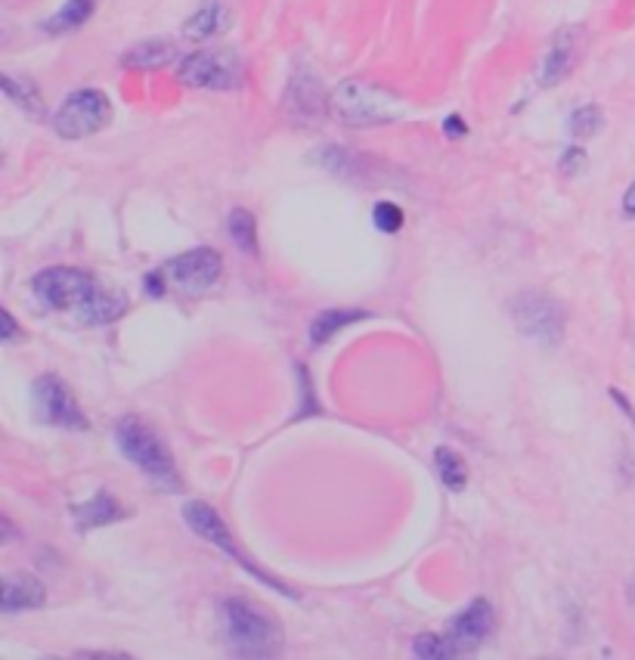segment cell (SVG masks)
<instances>
[{"label":"cell","instance_id":"6da1fadb","mask_svg":"<svg viewBox=\"0 0 635 660\" xmlns=\"http://www.w3.org/2000/svg\"><path fill=\"white\" fill-rule=\"evenodd\" d=\"M35 294L56 313H69L84 326H106L127 311V298L81 267H47L32 282Z\"/></svg>","mask_w":635,"mask_h":660},{"label":"cell","instance_id":"7a4b0ae2","mask_svg":"<svg viewBox=\"0 0 635 660\" xmlns=\"http://www.w3.org/2000/svg\"><path fill=\"white\" fill-rule=\"evenodd\" d=\"M220 617H223L227 642L239 658H276L286 645L279 621L249 599H239V595L227 599L220 605Z\"/></svg>","mask_w":635,"mask_h":660},{"label":"cell","instance_id":"3957f363","mask_svg":"<svg viewBox=\"0 0 635 660\" xmlns=\"http://www.w3.org/2000/svg\"><path fill=\"white\" fill-rule=\"evenodd\" d=\"M328 115L342 121L345 128H379L391 125L403 115L400 100L379 84L350 78L328 93Z\"/></svg>","mask_w":635,"mask_h":660},{"label":"cell","instance_id":"277c9868","mask_svg":"<svg viewBox=\"0 0 635 660\" xmlns=\"http://www.w3.org/2000/svg\"><path fill=\"white\" fill-rule=\"evenodd\" d=\"M115 443L146 477H152L162 490H181L183 480L177 475L174 456L164 450L162 438L143 425L137 416H125L115 425Z\"/></svg>","mask_w":635,"mask_h":660},{"label":"cell","instance_id":"5b68a950","mask_svg":"<svg viewBox=\"0 0 635 660\" xmlns=\"http://www.w3.org/2000/svg\"><path fill=\"white\" fill-rule=\"evenodd\" d=\"M183 521H186V528L193 533H199L205 543H211L215 549H220L227 558H233L239 568H245L252 577H257V580H264V583H270L279 595H286V599H298V592L295 589H289L286 583H279V580H273L270 574H264V570L254 565L252 558L245 555V552L236 546V536L230 533V528L223 524V518H220L208 502H201V499H193V502H186L183 506Z\"/></svg>","mask_w":635,"mask_h":660},{"label":"cell","instance_id":"8992f818","mask_svg":"<svg viewBox=\"0 0 635 660\" xmlns=\"http://www.w3.org/2000/svg\"><path fill=\"white\" fill-rule=\"evenodd\" d=\"M112 121V100L96 88H81L62 100L54 115V130L62 140H84Z\"/></svg>","mask_w":635,"mask_h":660},{"label":"cell","instance_id":"52a82bcc","mask_svg":"<svg viewBox=\"0 0 635 660\" xmlns=\"http://www.w3.org/2000/svg\"><path fill=\"white\" fill-rule=\"evenodd\" d=\"M177 81L193 91H236L242 84V62L233 50H199L177 66Z\"/></svg>","mask_w":635,"mask_h":660},{"label":"cell","instance_id":"ba28073f","mask_svg":"<svg viewBox=\"0 0 635 660\" xmlns=\"http://www.w3.org/2000/svg\"><path fill=\"white\" fill-rule=\"evenodd\" d=\"M511 320L530 341L540 345H558L564 335L562 304L543 292H524L511 301Z\"/></svg>","mask_w":635,"mask_h":660},{"label":"cell","instance_id":"9c48e42d","mask_svg":"<svg viewBox=\"0 0 635 660\" xmlns=\"http://www.w3.org/2000/svg\"><path fill=\"white\" fill-rule=\"evenodd\" d=\"M220 274H223V257L215 248L183 252L162 267L164 286L183 294H205L211 286H218Z\"/></svg>","mask_w":635,"mask_h":660},{"label":"cell","instance_id":"30bf717a","mask_svg":"<svg viewBox=\"0 0 635 660\" xmlns=\"http://www.w3.org/2000/svg\"><path fill=\"white\" fill-rule=\"evenodd\" d=\"M35 409L37 419L69 431H88V416L74 394L59 375H41L35 382Z\"/></svg>","mask_w":635,"mask_h":660},{"label":"cell","instance_id":"8fae6325","mask_svg":"<svg viewBox=\"0 0 635 660\" xmlns=\"http://www.w3.org/2000/svg\"><path fill=\"white\" fill-rule=\"evenodd\" d=\"M328 112V96L320 88V81L310 72L291 74L289 91H286V115L298 125H320Z\"/></svg>","mask_w":635,"mask_h":660},{"label":"cell","instance_id":"7c38bea8","mask_svg":"<svg viewBox=\"0 0 635 660\" xmlns=\"http://www.w3.org/2000/svg\"><path fill=\"white\" fill-rule=\"evenodd\" d=\"M580 35L582 32L577 28V25L555 32L552 44H549V54L543 56L540 74H536V81H540L543 88L562 84L564 78L570 74V69L577 66V56H580Z\"/></svg>","mask_w":635,"mask_h":660},{"label":"cell","instance_id":"4fadbf2b","mask_svg":"<svg viewBox=\"0 0 635 660\" xmlns=\"http://www.w3.org/2000/svg\"><path fill=\"white\" fill-rule=\"evenodd\" d=\"M47 605V587L32 574L0 577V614H22Z\"/></svg>","mask_w":635,"mask_h":660},{"label":"cell","instance_id":"5bb4252c","mask_svg":"<svg viewBox=\"0 0 635 660\" xmlns=\"http://www.w3.org/2000/svg\"><path fill=\"white\" fill-rule=\"evenodd\" d=\"M493 624H496V617H493L490 602H487V599H474L472 605L465 607L453 624H450V633H447V636H450V639L459 645V651L465 655V651L477 648V645L490 636Z\"/></svg>","mask_w":635,"mask_h":660},{"label":"cell","instance_id":"9a60e30c","mask_svg":"<svg viewBox=\"0 0 635 660\" xmlns=\"http://www.w3.org/2000/svg\"><path fill=\"white\" fill-rule=\"evenodd\" d=\"M230 25H233L230 0H205L199 10L183 22V37L186 40H208V37L223 35Z\"/></svg>","mask_w":635,"mask_h":660},{"label":"cell","instance_id":"2e32d148","mask_svg":"<svg viewBox=\"0 0 635 660\" xmlns=\"http://www.w3.org/2000/svg\"><path fill=\"white\" fill-rule=\"evenodd\" d=\"M174 59H177V47L164 37H152V40L130 47L122 56V66L130 72H155V69H168Z\"/></svg>","mask_w":635,"mask_h":660},{"label":"cell","instance_id":"e0dca14e","mask_svg":"<svg viewBox=\"0 0 635 660\" xmlns=\"http://www.w3.org/2000/svg\"><path fill=\"white\" fill-rule=\"evenodd\" d=\"M125 518V509L118 499H112L109 494H96L93 499H88L84 506H74V521H78V531H93V528H106L112 521Z\"/></svg>","mask_w":635,"mask_h":660},{"label":"cell","instance_id":"ac0fdd59","mask_svg":"<svg viewBox=\"0 0 635 660\" xmlns=\"http://www.w3.org/2000/svg\"><path fill=\"white\" fill-rule=\"evenodd\" d=\"M93 10H96V0H66L54 16L44 22V28H47L50 35L74 32V28H81V25L93 16Z\"/></svg>","mask_w":635,"mask_h":660},{"label":"cell","instance_id":"d6986e66","mask_svg":"<svg viewBox=\"0 0 635 660\" xmlns=\"http://www.w3.org/2000/svg\"><path fill=\"white\" fill-rule=\"evenodd\" d=\"M369 313L366 311H323L310 323V345H326L328 338L350 323H360Z\"/></svg>","mask_w":635,"mask_h":660},{"label":"cell","instance_id":"ffe728a7","mask_svg":"<svg viewBox=\"0 0 635 660\" xmlns=\"http://www.w3.org/2000/svg\"><path fill=\"white\" fill-rule=\"evenodd\" d=\"M435 465L437 475L443 480V487H450L453 494L465 490V484H469V468H465V459L459 456L453 447H437Z\"/></svg>","mask_w":635,"mask_h":660},{"label":"cell","instance_id":"44dd1931","mask_svg":"<svg viewBox=\"0 0 635 660\" xmlns=\"http://www.w3.org/2000/svg\"><path fill=\"white\" fill-rule=\"evenodd\" d=\"M227 230H230V239L236 242L239 252L257 255V220L249 208H233L230 220H227Z\"/></svg>","mask_w":635,"mask_h":660},{"label":"cell","instance_id":"7402d4cb","mask_svg":"<svg viewBox=\"0 0 635 660\" xmlns=\"http://www.w3.org/2000/svg\"><path fill=\"white\" fill-rule=\"evenodd\" d=\"M0 93H3V96H10L19 109L32 112V115H41V112H44V106H41V96H37V88L32 84V81L10 78V74L0 72Z\"/></svg>","mask_w":635,"mask_h":660},{"label":"cell","instance_id":"603a6c76","mask_svg":"<svg viewBox=\"0 0 635 660\" xmlns=\"http://www.w3.org/2000/svg\"><path fill=\"white\" fill-rule=\"evenodd\" d=\"M601 128H604V115H601L599 106H580V109L570 115V134L577 137V140H592V137H599Z\"/></svg>","mask_w":635,"mask_h":660},{"label":"cell","instance_id":"cb8c5ba5","mask_svg":"<svg viewBox=\"0 0 635 660\" xmlns=\"http://www.w3.org/2000/svg\"><path fill=\"white\" fill-rule=\"evenodd\" d=\"M413 655L418 658H455V655H462L459 651V645L450 639V636H435V633H425V636H418L416 642H413Z\"/></svg>","mask_w":635,"mask_h":660},{"label":"cell","instance_id":"d4e9b609","mask_svg":"<svg viewBox=\"0 0 635 660\" xmlns=\"http://www.w3.org/2000/svg\"><path fill=\"white\" fill-rule=\"evenodd\" d=\"M372 220H376V227H379L381 233L394 236V233L403 230V208L394 202H379L372 208Z\"/></svg>","mask_w":635,"mask_h":660},{"label":"cell","instance_id":"484cf974","mask_svg":"<svg viewBox=\"0 0 635 660\" xmlns=\"http://www.w3.org/2000/svg\"><path fill=\"white\" fill-rule=\"evenodd\" d=\"M582 167H586V149H580V147L567 149V152L562 155V174H567V177H577Z\"/></svg>","mask_w":635,"mask_h":660},{"label":"cell","instance_id":"4316f807","mask_svg":"<svg viewBox=\"0 0 635 660\" xmlns=\"http://www.w3.org/2000/svg\"><path fill=\"white\" fill-rule=\"evenodd\" d=\"M19 335H22V329H19V323L13 320V313L0 308V341H16Z\"/></svg>","mask_w":635,"mask_h":660},{"label":"cell","instance_id":"83f0119b","mask_svg":"<svg viewBox=\"0 0 635 660\" xmlns=\"http://www.w3.org/2000/svg\"><path fill=\"white\" fill-rule=\"evenodd\" d=\"M443 134H447V137H453V140H459V137H465V134H469V125H465L459 115H450V118L443 121Z\"/></svg>","mask_w":635,"mask_h":660},{"label":"cell","instance_id":"f1b7e54d","mask_svg":"<svg viewBox=\"0 0 635 660\" xmlns=\"http://www.w3.org/2000/svg\"><path fill=\"white\" fill-rule=\"evenodd\" d=\"M19 536V528L7 518V514H0V546H7V543H13Z\"/></svg>","mask_w":635,"mask_h":660},{"label":"cell","instance_id":"f546056e","mask_svg":"<svg viewBox=\"0 0 635 660\" xmlns=\"http://www.w3.org/2000/svg\"><path fill=\"white\" fill-rule=\"evenodd\" d=\"M623 215L626 218H635V181L626 189V196H623Z\"/></svg>","mask_w":635,"mask_h":660}]
</instances>
